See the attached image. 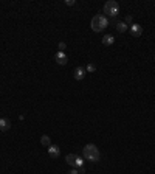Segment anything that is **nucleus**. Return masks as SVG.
Returning a JSON list of instances; mask_svg holds the SVG:
<instances>
[{
    "mask_svg": "<svg viewBox=\"0 0 155 174\" xmlns=\"http://www.w3.org/2000/svg\"><path fill=\"white\" fill-rule=\"evenodd\" d=\"M113 42H115V38H113L112 34H106V36L102 38V44H104V45H107V47H109V45H112Z\"/></svg>",
    "mask_w": 155,
    "mask_h": 174,
    "instance_id": "10",
    "label": "nucleus"
},
{
    "mask_svg": "<svg viewBox=\"0 0 155 174\" xmlns=\"http://www.w3.org/2000/svg\"><path fill=\"white\" fill-rule=\"evenodd\" d=\"M82 154H84V159L88 160V162H92V163L99 162V159H101V152H99V149L96 148V145H92V143H88V145L84 146Z\"/></svg>",
    "mask_w": 155,
    "mask_h": 174,
    "instance_id": "1",
    "label": "nucleus"
},
{
    "mask_svg": "<svg viewBox=\"0 0 155 174\" xmlns=\"http://www.w3.org/2000/svg\"><path fill=\"white\" fill-rule=\"evenodd\" d=\"M90 27H92V30H93L95 33H99V31H102V30H106V28L109 27V20H107L106 16H102V14H96V16L92 19Z\"/></svg>",
    "mask_w": 155,
    "mask_h": 174,
    "instance_id": "2",
    "label": "nucleus"
},
{
    "mask_svg": "<svg viewBox=\"0 0 155 174\" xmlns=\"http://www.w3.org/2000/svg\"><path fill=\"white\" fill-rule=\"evenodd\" d=\"M54 59H56V62L59 64V65H65L67 64V54H65V51H58L56 53V56H54Z\"/></svg>",
    "mask_w": 155,
    "mask_h": 174,
    "instance_id": "5",
    "label": "nucleus"
},
{
    "mask_svg": "<svg viewBox=\"0 0 155 174\" xmlns=\"http://www.w3.org/2000/svg\"><path fill=\"white\" fill-rule=\"evenodd\" d=\"M58 47H59V51H64V50L67 48V45H65V42H59V45H58Z\"/></svg>",
    "mask_w": 155,
    "mask_h": 174,
    "instance_id": "14",
    "label": "nucleus"
},
{
    "mask_svg": "<svg viewBox=\"0 0 155 174\" xmlns=\"http://www.w3.org/2000/svg\"><path fill=\"white\" fill-rule=\"evenodd\" d=\"M126 23H132V16H127V17H126Z\"/></svg>",
    "mask_w": 155,
    "mask_h": 174,
    "instance_id": "16",
    "label": "nucleus"
},
{
    "mask_svg": "<svg viewBox=\"0 0 155 174\" xmlns=\"http://www.w3.org/2000/svg\"><path fill=\"white\" fill-rule=\"evenodd\" d=\"M141 33H143V28H141L140 23H132V25H130V34H132L133 38H140Z\"/></svg>",
    "mask_w": 155,
    "mask_h": 174,
    "instance_id": "4",
    "label": "nucleus"
},
{
    "mask_svg": "<svg viewBox=\"0 0 155 174\" xmlns=\"http://www.w3.org/2000/svg\"><path fill=\"white\" fill-rule=\"evenodd\" d=\"M115 27H116V30H118V33H126L127 31V23L126 22H118Z\"/></svg>",
    "mask_w": 155,
    "mask_h": 174,
    "instance_id": "11",
    "label": "nucleus"
},
{
    "mask_svg": "<svg viewBox=\"0 0 155 174\" xmlns=\"http://www.w3.org/2000/svg\"><path fill=\"white\" fill-rule=\"evenodd\" d=\"M76 160H78L76 154H68V156L65 157V162H67L70 166H73V168H76Z\"/></svg>",
    "mask_w": 155,
    "mask_h": 174,
    "instance_id": "9",
    "label": "nucleus"
},
{
    "mask_svg": "<svg viewBox=\"0 0 155 174\" xmlns=\"http://www.w3.org/2000/svg\"><path fill=\"white\" fill-rule=\"evenodd\" d=\"M104 13H106L107 16H110V17H116L118 13H119V5H118V2H115V0L106 2V5H104Z\"/></svg>",
    "mask_w": 155,
    "mask_h": 174,
    "instance_id": "3",
    "label": "nucleus"
},
{
    "mask_svg": "<svg viewBox=\"0 0 155 174\" xmlns=\"http://www.w3.org/2000/svg\"><path fill=\"white\" fill-rule=\"evenodd\" d=\"M9 128H11V121L8 118H0V130L6 132V130H9Z\"/></svg>",
    "mask_w": 155,
    "mask_h": 174,
    "instance_id": "8",
    "label": "nucleus"
},
{
    "mask_svg": "<svg viewBox=\"0 0 155 174\" xmlns=\"http://www.w3.org/2000/svg\"><path fill=\"white\" fill-rule=\"evenodd\" d=\"M40 145H43V146H47V148H48V146L51 145L50 137H48V135H42V137H40Z\"/></svg>",
    "mask_w": 155,
    "mask_h": 174,
    "instance_id": "12",
    "label": "nucleus"
},
{
    "mask_svg": "<svg viewBox=\"0 0 155 174\" xmlns=\"http://www.w3.org/2000/svg\"><path fill=\"white\" fill-rule=\"evenodd\" d=\"M48 154H50V157L58 159V157L61 156V149H59V146H58V145H50V146H48Z\"/></svg>",
    "mask_w": 155,
    "mask_h": 174,
    "instance_id": "6",
    "label": "nucleus"
},
{
    "mask_svg": "<svg viewBox=\"0 0 155 174\" xmlns=\"http://www.w3.org/2000/svg\"><path fill=\"white\" fill-rule=\"evenodd\" d=\"M85 72H88V73L96 72V65H95L93 62H88V64H87V67H85Z\"/></svg>",
    "mask_w": 155,
    "mask_h": 174,
    "instance_id": "13",
    "label": "nucleus"
},
{
    "mask_svg": "<svg viewBox=\"0 0 155 174\" xmlns=\"http://www.w3.org/2000/svg\"><path fill=\"white\" fill-rule=\"evenodd\" d=\"M68 174H79V171H78L76 168H75V170H72V171H70V173Z\"/></svg>",
    "mask_w": 155,
    "mask_h": 174,
    "instance_id": "17",
    "label": "nucleus"
},
{
    "mask_svg": "<svg viewBox=\"0 0 155 174\" xmlns=\"http://www.w3.org/2000/svg\"><path fill=\"white\" fill-rule=\"evenodd\" d=\"M65 5H68V6H73V5H75V0H65Z\"/></svg>",
    "mask_w": 155,
    "mask_h": 174,
    "instance_id": "15",
    "label": "nucleus"
},
{
    "mask_svg": "<svg viewBox=\"0 0 155 174\" xmlns=\"http://www.w3.org/2000/svg\"><path fill=\"white\" fill-rule=\"evenodd\" d=\"M85 78V69L84 67H76L75 69V79L76 81H81Z\"/></svg>",
    "mask_w": 155,
    "mask_h": 174,
    "instance_id": "7",
    "label": "nucleus"
}]
</instances>
